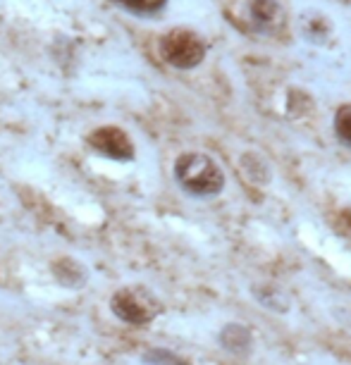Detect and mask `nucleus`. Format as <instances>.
<instances>
[{"label": "nucleus", "mask_w": 351, "mask_h": 365, "mask_svg": "<svg viewBox=\"0 0 351 365\" xmlns=\"http://www.w3.org/2000/svg\"><path fill=\"white\" fill-rule=\"evenodd\" d=\"M110 311L117 320L127 322V325L141 327L153 322L163 313V301L141 284L122 287L110 296Z\"/></svg>", "instance_id": "obj_2"}, {"label": "nucleus", "mask_w": 351, "mask_h": 365, "mask_svg": "<svg viewBox=\"0 0 351 365\" xmlns=\"http://www.w3.org/2000/svg\"><path fill=\"white\" fill-rule=\"evenodd\" d=\"M115 3L134 15H156L168 5V0H115Z\"/></svg>", "instance_id": "obj_7"}, {"label": "nucleus", "mask_w": 351, "mask_h": 365, "mask_svg": "<svg viewBox=\"0 0 351 365\" xmlns=\"http://www.w3.org/2000/svg\"><path fill=\"white\" fill-rule=\"evenodd\" d=\"M53 272H55V279L60 284L70 287V289H79L86 284V270L81 267L77 260L72 258H60L53 263Z\"/></svg>", "instance_id": "obj_6"}, {"label": "nucleus", "mask_w": 351, "mask_h": 365, "mask_svg": "<svg viewBox=\"0 0 351 365\" xmlns=\"http://www.w3.org/2000/svg\"><path fill=\"white\" fill-rule=\"evenodd\" d=\"M175 179L191 196H215L225 187V175L213 158L203 153H184L175 163Z\"/></svg>", "instance_id": "obj_1"}, {"label": "nucleus", "mask_w": 351, "mask_h": 365, "mask_svg": "<svg viewBox=\"0 0 351 365\" xmlns=\"http://www.w3.org/2000/svg\"><path fill=\"white\" fill-rule=\"evenodd\" d=\"M335 132L347 146H351V108L349 106L340 108V113L335 115Z\"/></svg>", "instance_id": "obj_10"}, {"label": "nucleus", "mask_w": 351, "mask_h": 365, "mask_svg": "<svg viewBox=\"0 0 351 365\" xmlns=\"http://www.w3.org/2000/svg\"><path fill=\"white\" fill-rule=\"evenodd\" d=\"M88 146L110 160L127 163L134 158V143L120 127H101L88 134Z\"/></svg>", "instance_id": "obj_4"}, {"label": "nucleus", "mask_w": 351, "mask_h": 365, "mask_svg": "<svg viewBox=\"0 0 351 365\" xmlns=\"http://www.w3.org/2000/svg\"><path fill=\"white\" fill-rule=\"evenodd\" d=\"M218 341H220V346L227 351V354L242 356V354H249V351H251L253 336H251V329L246 325H239V322H227V325L220 329Z\"/></svg>", "instance_id": "obj_5"}, {"label": "nucleus", "mask_w": 351, "mask_h": 365, "mask_svg": "<svg viewBox=\"0 0 351 365\" xmlns=\"http://www.w3.org/2000/svg\"><path fill=\"white\" fill-rule=\"evenodd\" d=\"M143 363L146 365H189L184 358L175 356L168 349H151L143 354Z\"/></svg>", "instance_id": "obj_8"}, {"label": "nucleus", "mask_w": 351, "mask_h": 365, "mask_svg": "<svg viewBox=\"0 0 351 365\" xmlns=\"http://www.w3.org/2000/svg\"><path fill=\"white\" fill-rule=\"evenodd\" d=\"M278 12H280V8L275 0H253V19H256L258 24L275 22Z\"/></svg>", "instance_id": "obj_9"}, {"label": "nucleus", "mask_w": 351, "mask_h": 365, "mask_svg": "<svg viewBox=\"0 0 351 365\" xmlns=\"http://www.w3.org/2000/svg\"><path fill=\"white\" fill-rule=\"evenodd\" d=\"M161 55L165 63L177 67V70H191V67L203 63L205 46L194 31L175 29L161 38Z\"/></svg>", "instance_id": "obj_3"}]
</instances>
